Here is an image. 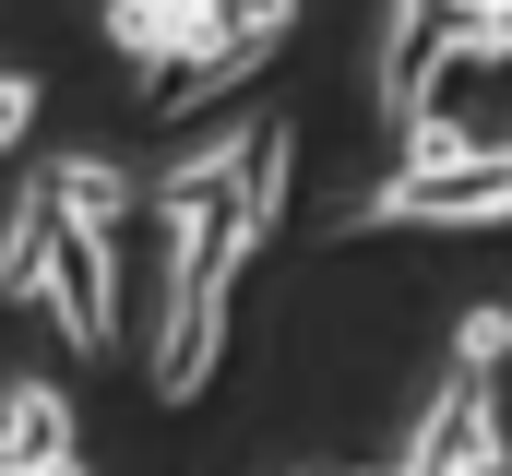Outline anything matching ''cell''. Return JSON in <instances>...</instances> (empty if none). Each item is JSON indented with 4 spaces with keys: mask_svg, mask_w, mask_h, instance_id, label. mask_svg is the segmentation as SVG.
I'll return each mask as SVG.
<instances>
[{
    "mask_svg": "<svg viewBox=\"0 0 512 476\" xmlns=\"http://www.w3.org/2000/svg\"><path fill=\"white\" fill-rule=\"evenodd\" d=\"M84 441H72V405L48 393V381H12L0 393V476H48V465H72Z\"/></svg>",
    "mask_w": 512,
    "mask_h": 476,
    "instance_id": "obj_4",
    "label": "cell"
},
{
    "mask_svg": "<svg viewBox=\"0 0 512 476\" xmlns=\"http://www.w3.org/2000/svg\"><path fill=\"white\" fill-rule=\"evenodd\" d=\"M286 167H298V131H286V119H251V131H239V215H251L262 238L286 215Z\"/></svg>",
    "mask_w": 512,
    "mask_h": 476,
    "instance_id": "obj_7",
    "label": "cell"
},
{
    "mask_svg": "<svg viewBox=\"0 0 512 476\" xmlns=\"http://www.w3.org/2000/svg\"><path fill=\"white\" fill-rule=\"evenodd\" d=\"M453 48L465 60H512V0H453Z\"/></svg>",
    "mask_w": 512,
    "mask_h": 476,
    "instance_id": "obj_10",
    "label": "cell"
},
{
    "mask_svg": "<svg viewBox=\"0 0 512 476\" xmlns=\"http://www.w3.org/2000/svg\"><path fill=\"white\" fill-rule=\"evenodd\" d=\"M48 250H60V191L36 179V191L12 203V227H0V298H36V286H48Z\"/></svg>",
    "mask_w": 512,
    "mask_h": 476,
    "instance_id": "obj_6",
    "label": "cell"
},
{
    "mask_svg": "<svg viewBox=\"0 0 512 476\" xmlns=\"http://www.w3.org/2000/svg\"><path fill=\"white\" fill-rule=\"evenodd\" d=\"M453 476H512V441H501V417H489V429L465 441V465H453Z\"/></svg>",
    "mask_w": 512,
    "mask_h": 476,
    "instance_id": "obj_12",
    "label": "cell"
},
{
    "mask_svg": "<svg viewBox=\"0 0 512 476\" xmlns=\"http://www.w3.org/2000/svg\"><path fill=\"white\" fill-rule=\"evenodd\" d=\"M203 36H215V12H203V0H108V48H120V60H143V72L191 60Z\"/></svg>",
    "mask_w": 512,
    "mask_h": 476,
    "instance_id": "obj_5",
    "label": "cell"
},
{
    "mask_svg": "<svg viewBox=\"0 0 512 476\" xmlns=\"http://www.w3.org/2000/svg\"><path fill=\"white\" fill-rule=\"evenodd\" d=\"M24 119H36V84H24V72H0V155L24 143Z\"/></svg>",
    "mask_w": 512,
    "mask_h": 476,
    "instance_id": "obj_11",
    "label": "cell"
},
{
    "mask_svg": "<svg viewBox=\"0 0 512 476\" xmlns=\"http://www.w3.org/2000/svg\"><path fill=\"white\" fill-rule=\"evenodd\" d=\"M346 227H512V143H465L441 167H393Z\"/></svg>",
    "mask_w": 512,
    "mask_h": 476,
    "instance_id": "obj_1",
    "label": "cell"
},
{
    "mask_svg": "<svg viewBox=\"0 0 512 476\" xmlns=\"http://www.w3.org/2000/svg\"><path fill=\"white\" fill-rule=\"evenodd\" d=\"M36 310L60 322L72 357H108V346H120V262H108V227H72V215H60V250H48Z\"/></svg>",
    "mask_w": 512,
    "mask_h": 476,
    "instance_id": "obj_2",
    "label": "cell"
},
{
    "mask_svg": "<svg viewBox=\"0 0 512 476\" xmlns=\"http://www.w3.org/2000/svg\"><path fill=\"white\" fill-rule=\"evenodd\" d=\"M48 191H60V215H72V227H120V215H131V179L108 167V155H60V167H48Z\"/></svg>",
    "mask_w": 512,
    "mask_h": 476,
    "instance_id": "obj_8",
    "label": "cell"
},
{
    "mask_svg": "<svg viewBox=\"0 0 512 476\" xmlns=\"http://www.w3.org/2000/svg\"><path fill=\"white\" fill-rule=\"evenodd\" d=\"M441 60H453V0H393V12H382V60H370V96H382L393 143L429 119V84H441Z\"/></svg>",
    "mask_w": 512,
    "mask_h": 476,
    "instance_id": "obj_3",
    "label": "cell"
},
{
    "mask_svg": "<svg viewBox=\"0 0 512 476\" xmlns=\"http://www.w3.org/2000/svg\"><path fill=\"white\" fill-rule=\"evenodd\" d=\"M453 369H477V381L512 369V310H501V298H477V310L453 322Z\"/></svg>",
    "mask_w": 512,
    "mask_h": 476,
    "instance_id": "obj_9",
    "label": "cell"
},
{
    "mask_svg": "<svg viewBox=\"0 0 512 476\" xmlns=\"http://www.w3.org/2000/svg\"><path fill=\"white\" fill-rule=\"evenodd\" d=\"M48 476H84V453H72V465H48Z\"/></svg>",
    "mask_w": 512,
    "mask_h": 476,
    "instance_id": "obj_13",
    "label": "cell"
}]
</instances>
